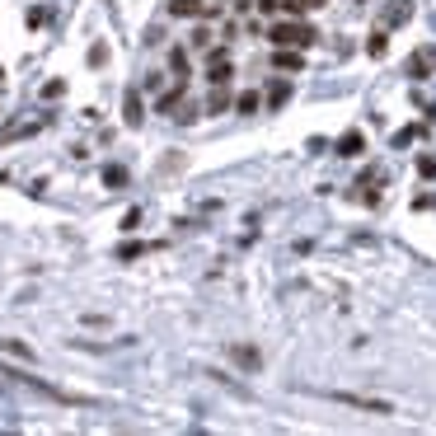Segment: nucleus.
I'll return each mask as SVG.
<instances>
[{"label": "nucleus", "instance_id": "1", "mask_svg": "<svg viewBox=\"0 0 436 436\" xmlns=\"http://www.w3.org/2000/svg\"><path fill=\"white\" fill-rule=\"evenodd\" d=\"M319 33L310 29V24H300L296 15H286V19H277L272 29H267V43L272 47H310Z\"/></svg>", "mask_w": 436, "mask_h": 436}, {"label": "nucleus", "instance_id": "2", "mask_svg": "<svg viewBox=\"0 0 436 436\" xmlns=\"http://www.w3.org/2000/svg\"><path fill=\"white\" fill-rule=\"evenodd\" d=\"M206 80H211V85H230L234 80V66H230V52H225V47H216V52L206 57Z\"/></svg>", "mask_w": 436, "mask_h": 436}, {"label": "nucleus", "instance_id": "3", "mask_svg": "<svg viewBox=\"0 0 436 436\" xmlns=\"http://www.w3.org/2000/svg\"><path fill=\"white\" fill-rule=\"evenodd\" d=\"M338 404H347V408H361V413H375V418H390L394 413V404H385V399H366V394H333Z\"/></svg>", "mask_w": 436, "mask_h": 436}, {"label": "nucleus", "instance_id": "4", "mask_svg": "<svg viewBox=\"0 0 436 436\" xmlns=\"http://www.w3.org/2000/svg\"><path fill=\"white\" fill-rule=\"evenodd\" d=\"M436 66V47H418L413 57H408V76L413 80H427V71Z\"/></svg>", "mask_w": 436, "mask_h": 436}, {"label": "nucleus", "instance_id": "5", "mask_svg": "<svg viewBox=\"0 0 436 436\" xmlns=\"http://www.w3.org/2000/svg\"><path fill=\"white\" fill-rule=\"evenodd\" d=\"M169 10H174L178 19H206V15H216L206 0H169Z\"/></svg>", "mask_w": 436, "mask_h": 436}, {"label": "nucleus", "instance_id": "6", "mask_svg": "<svg viewBox=\"0 0 436 436\" xmlns=\"http://www.w3.org/2000/svg\"><path fill=\"white\" fill-rule=\"evenodd\" d=\"M272 66L277 71H300L305 57H300V47H272Z\"/></svg>", "mask_w": 436, "mask_h": 436}, {"label": "nucleus", "instance_id": "7", "mask_svg": "<svg viewBox=\"0 0 436 436\" xmlns=\"http://www.w3.org/2000/svg\"><path fill=\"white\" fill-rule=\"evenodd\" d=\"M333 150H338V155H347V160H357L361 150H366V136L352 127V132H343V136H338V146H333Z\"/></svg>", "mask_w": 436, "mask_h": 436}, {"label": "nucleus", "instance_id": "8", "mask_svg": "<svg viewBox=\"0 0 436 436\" xmlns=\"http://www.w3.org/2000/svg\"><path fill=\"white\" fill-rule=\"evenodd\" d=\"M230 357H234V366H244V371H258V366H263V352H258V347H244V343H234Z\"/></svg>", "mask_w": 436, "mask_h": 436}, {"label": "nucleus", "instance_id": "9", "mask_svg": "<svg viewBox=\"0 0 436 436\" xmlns=\"http://www.w3.org/2000/svg\"><path fill=\"white\" fill-rule=\"evenodd\" d=\"M286 99H291V85H286V80H272V85H267V94H263L267 108H281Z\"/></svg>", "mask_w": 436, "mask_h": 436}, {"label": "nucleus", "instance_id": "10", "mask_svg": "<svg viewBox=\"0 0 436 436\" xmlns=\"http://www.w3.org/2000/svg\"><path fill=\"white\" fill-rule=\"evenodd\" d=\"M141 118H146V113H141V94L132 90V94H127V104H122V122L127 127H141Z\"/></svg>", "mask_w": 436, "mask_h": 436}, {"label": "nucleus", "instance_id": "11", "mask_svg": "<svg viewBox=\"0 0 436 436\" xmlns=\"http://www.w3.org/2000/svg\"><path fill=\"white\" fill-rule=\"evenodd\" d=\"M169 66H174V85H188V52L183 47H174L169 52Z\"/></svg>", "mask_w": 436, "mask_h": 436}, {"label": "nucleus", "instance_id": "12", "mask_svg": "<svg viewBox=\"0 0 436 436\" xmlns=\"http://www.w3.org/2000/svg\"><path fill=\"white\" fill-rule=\"evenodd\" d=\"M230 108V94H225V85H211V94H206V113H225Z\"/></svg>", "mask_w": 436, "mask_h": 436}, {"label": "nucleus", "instance_id": "13", "mask_svg": "<svg viewBox=\"0 0 436 436\" xmlns=\"http://www.w3.org/2000/svg\"><path fill=\"white\" fill-rule=\"evenodd\" d=\"M234 108H239V113H244V118H253V113H258V108H263V99H258V94H239V99H234Z\"/></svg>", "mask_w": 436, "mask_h": 436}, {"label": "nucleus", "instance_id": "14", "mask_svg": "<svg viewBox=\"0 0 436 436\" xmlns=\"http://www.w3.org/2000/svg\"><path fill=\"white\" fill-rule=\"evenodd\" d=\"M366 52H371V57H385V52H390V33L375 29V33H371V43H366Z\"/></svg>", "mask_w": 436, "mask_h": 436}, {"label": "nucleus", "instance_id": "15", "mask_svg": "<svg viewBox=\"0 0 436 436\" xmlns=\"http://www.w3.org/2000/svg\"><path fill=\"white\" fill-rule=\"evenodd\" d=\"M408 19H413V5H408V0H399V5H390L385 24H408Z\"/></svg>", "mask_w": 436, "mask_h": 436}, {"label": "nucleus", "instance_id": "16", "mask_svg": "<svg viewBox=\"0 0 436 436\" xmlns=\"http://www.w3.org/2000/svg\"><path fill=\"white\" fill-rule=\"evenodd\" d=\"M104 183L108 188H127V169L122 164H108V169H104Z\"/></svg>", "mask_w": 436, "mask_h": 436}, {"label": "nucleus", "instance_id": "17", "mask_svg": "<svg viewBox=\"0 0 436 436\" xmlns=\"http://www.w3.org/2000/svg\"><path fill=\"white\" fill-rule=\"evenodd\" d=\"M418 174L422 178H436V155H418Z\"/></svg>", "mask_w": 436, "mask_h": 436}, {"label": "nucleus", "instance_id": "18", "mask_svg": "<svg viewBox=\"0 0 436 436\" xmlns=\"http://www.w3.org/2000/svg\"><path fill=\"white\" fill-rule=\"evenodd\" d=\"M211 47V29H197L192 33V52H206Z\"/></svg>", "mask_w": 436, "mask_h": 436}, {"label": "nucleus", "instance_id": "19", "mask_svg": "<svg viewBox=\"0 0 436 436\" xmlns=\"http://www.w3.org/2000/svg\"><path fill=\"white\" fill-rule=\"evenodd\" d=\"M141 253H146V244H122V249H118V258H122V263H132V258H141Z\"/></svg>", "mask_w": 436, "mask_h": 436}, {"label": "nucleus", "instance_id": "20", "mask_svg": "<svg viewBox=\"0 0 436 436\" xmlns=\"http://www.w3.org/2000/svg\"><path fill=\"white\" fill-rule=\"evenodd\" d=\"M0 347H5V352H15V357H24V361H33V347H24V343H10V338H5Z\"/></svg>", "mask_w": 436, "mask_h": 436}, {"label": "nucleus", "instance_id": "21", "mask_svg": "<svg viewBox=\"0 0 436 436\" xmlns=\"http://www.w3.org/2000/svg\"><path fill=\"white\" fill-rule=\"evenodd\" d=\"M258 10H263V15H281V10H277V0H258Z\"/></svg>", "mask_w": 436, "mask_h": 436}]
</instances>
